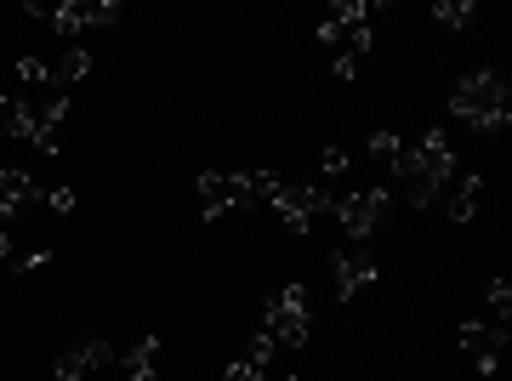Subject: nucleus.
Listing matches in <instances>:
<instances>
[{"mask_svg":"<svg viewBox=\"0 0 512 381\" xmlns=\"http://www.w3.org/2000/svg\"><path fill=\"white\" fill-rule=\"evenodd\" d=\"M382 211H387L382 188H365V194H342V200H330V217L342 222L348 245H370L376 228H382Z\"/></svg>","mask_w":512,"mask_h":381,"instance_id":"6","label":"nucleus"},{"mask_svg":"<svg viewBox=\"0 0 512 381\" xmlns=\"http://www.w3.org/2000/svg\"><path fill=\"white\" fill-rule=\"evenodd\" d=\"M114 18H120V6H114V0H57L52 12H46V23H52L69 46H74V35L103 29V23H114Z\"/></svg>","mask_w":512,"mask_h":381,"instance_id":"7","label":"nucleus"},{"mask_svg":"<svg viewBox=\"0 0 512 381\" xmlns=\"http://www.w3.org/2000/svg\"><path fill=\"white\" fill-rule=\"evenodd\" d=\"M416 160H421V171H427V182L444 188V182L456 177V143H450V131H444V126L421 131V137H416Z\"/></svg>","mask_w":512,"mask_h":381,"instance_id":"10","label":"nucleus"},{"mask_svg":"<svg viewBox=\"0 0 512 381\" xmlns=\"http://www.w3.org/2000/svg\"><path fill=\"white\" fill-rule=\"evenodd\" d=\"M274 336H268V330H256L251 336V353H245V364H256V370H268V364H274Z\"/></svg>","mask_w":512,"mask_h":381,"instance_id":"20","label":"nucleus"},{"mask_svg":"<svg viewBox=\"0 0 512 381\" xmlns=\"http://www.w3.org/2000/svg\"><path fill=\"white\" fill-rule=\"evenodd\" d=\"M46 262H52V251H35V256H23L18 268H23V273H35V268H46Z\"/></svg>","mask_w":512,"mask_h":381,"instance_id":"23","label":"nucleus"},{"mask_svg":"<svg viewBox=\"0 0 512 381\" xmlns=\"http://www.w3.org/2000/svg\"><path fill=\"white\" fill-rule=\"evenodd\" d=\"M268 205H274V217L285 222V234H313V228L330 217V194L319 182H279L274 194H268Z\"/></svg>","mask_w":512,"mask_h":381,"instance_id":"4","label":"nucleus"},{"mask_svg":"<svg viewBox=\"0 0 512 381\" xmlns=\"http://www.w3.org/2000/svg\"><path fill=\"white\" fill-rule=\"evenodd\" d=\"M200 217L205 222H217L222 211H239V205H256V200H268L279 188L274 171H200Z\"/></svg>","mask_w":512,"mask_h":381,"instance_id":"3","label":"nucleus"},{"mask_svg":"<svg viewBox=\"0 0 512 381\" xmlns=\"http://www.w3.org/2000/svg\"><path fill=\"white\" fill-rule=\"evenodd\" d=\"M450 109H456V120L467 131L495 137V131H507V120H512V86L501 80V69H473V74L456 80Z\"/></svg>","mask_w":512,"mask_h":381,"instance_id":"1","label":"nucleus"},{"mask_svg":"<svg viewBox=\"0 0 512 381\" xmlns=\"http://www.w3.org/2000/svg\"><path fill=\"white\" fill-rule=\"evenodd\" d=\"M456 182V194H450V222H473L478 217V200H484V177L478 171H461Z\"/></svg>","mask_w":512,"mask_h":381,"instance_id":"13","label":"nucleus"},{"mask_svg":"<svg viewBox=\"0 0 512 381\" xmlns=\"http://www.w3.org/2000/svg\"><path fill=\"white\" fill-rule=\"evenodd\" d=\"M12 251V228H6V217H0V256Z\"/></svg>","mask_w":512,"mask_h":381,"instance_id":"24","label":"nucleus"},{"mask_svg":"<svg viewBox=\"0 0 512 381\" xmlns=\"http://www.w3.org/2000/svg\"><path fill=\"white\" fill-rule=\"evenodd\" d=\"M18 86L23 91H52L57 80H52V63L46 57H18Z\"/></svg>","mask_w":512,"mask_h":381,"instance_id":"17","label":"nucleus"},{"mask_svg":"<svg viewBox=\"0 0 512 381\" xmlns=\"http://www.w3.org/2000/svg\"><path fill=\"white\" fill-rule=\"evenodd\" d=\"M319 40H325L330 52H336V80H353V74L365 69L370 46H376V35H370V6L365 0H330L325 12H319Z\"/></svg>","mask_w":512,"mask_h":381,"instance_id":"2","label":"nucleus"},{"mask_svg":"<svg viewBox=\"0 0 512 381\" xmlns=\"http://www.w3.org/2000/svg\"><path fill=\"white\" fill-rule=\"evenodd\" d=\"M120 364H126V381H160V336H137V347Z\"/></svg>","mask_w":512,"mask_h":381,"instance_id":"12","label":"nucleus"},{"mask_svg":"<svg viewBox=\"0 0 512 381\" xmlns=\"http://www.w3.org/2000/svg\"><path fill=\"white\" fill-rule=\"evenodd\" d=\"M330 279H336V296L353 302V296L376 279V256H370L365 245H342V251H330Z\"/></svg>","mask_w":512,"mask_h":381,"instance_id":"9","label":"nucleus"},{"mask_svg":"<svg viewBox=\"0 0 512 381\" xmlns=\"http://www.w3.org/2000/svg\"><path fill=\"white\" fill-rule=\"evenodd\" d=\"M268 381H296V376H268Z\"/></svg>","mask_w":512,"mask_h":381,"instance_id":"25","label":"nucleus"},{"mask_svg":"<svg viewBox=\"0 0 512 381\" xmlns=\"http://www.w3.org/2000/svg\"><path fill=\"white\" fill-rule=\"evenodd\" d=\"M262 330L274 336L279 347H302L313 330V308H308V285H285V291L268 296V313H262Z\"/></svg>","mask_w":512,"mask_h":381,"instance_id":"5","label":"nucleus"},{"mask_svg":"<svg viewBox=\"0 0 512 381\" xmlns=\"http://www.w3.org/2000/svg\"><path fill=\"white\" fill-rule=\"evenodd\" d=\"M29 200H40V188L29 171H0V217H12V211H23Z\"/></svg>","mask_w":512,"mask_h":381,"instance_id":"14","label":"nucleus"},{"mask_svg":"<svg viewBox=\"0 0 512 381\" xmlns=\"http://www.w3.org/2000/svg\"><path fill=\"white\" fill-rule=\"evenodd\" d=\"M507 313H512V285L507 279H490V285H484V325L507 330Z\"/></svg>","mask_w":512,"mask_h":381,"instance_id":"16","label":"nucleus"},{"mask_svg":"<svg viewBox=\"0 0 512 381\" xmlns=\"http://www.w3.org/2000/svg\"><path fill=\"white\" fill-rule=\"evenodd\" d=\"M456 347L478 364V376H495L501 370V347H507V330L501 325H484V319H467L456 330Z\"/></svg>","mask_w":512,"mask_h":381,"instance_id":"8","label":"nucleus"},{"mask_svg":"<svg viewBox=\"0 0 512 381\" xmlns=\"http://www.w3.org/2000/svg\"><path fill=\"white\" fill-rule=\"evenodd\" d=\"M40 200L52 205L57 217H69V211H74V188H52V194H40Z\"/></svg>","mask_w":512,"mask_h":381,"instance_id":"22","label":"nucleus"},{"mask_svg":"<svg viewBox=\"0 0 512 381\" xmlns=\"http://www.w3.org/2000/svg\"><path fill=\"white\" fill-rule=\"evenodd\" d=\"M319 171H325V177H342V171H348V148H325V154H319Z\"/></svg>","mask_w":512,"mask_h":381,"instance_id":"21","label":"nucleus"},{"mask_svg":"<svg viewBox=\"0 0 512 381\" xmlns=\"http://www.w3.org/2000/svg\"><path fill=\"white\" fill-rule=\"evenodd\" d=\"M109 364H114V347H109V342H97V336H80V342H74L69 353L52 364V376H57V381H86L92 370H109Z\"/></svg>","mask_w":512,"mask_h":381,"instance_id":"11","label":"nucleus"},{"mask_svg":"<svg viewBox=\"0 0 512 381\" xmlns=\"http://www.w3.org/2000/svg\"><path fill=\"white\" fill-rule=\"evenodd\" d=\"M399 148H404V137H399V131H376V137H370V160L393 165V154H399Z\"/></svg>","mask_w":512,"mask_h":381,"instance_id":"19","label":"nucleus"},{"mask_svg":"<svg viewBox=\"0 0 512 381\" xmlns=\"http://www.w3.org/2000/svg\"><path fill=\"white\" fill-rule=\"evenodd\" d=\"M86 74H92V52H86L80 40H74V46H63V57L52 63V80H57L63 91H69L74 80H86Z\"/></svg>","mask_w":512,"mask_h":381,"instance_id":"15","label":"nucleus"},{"mask_svg":"<svg viewBox=\"0 0 512 381\" xmlns=\"http://www.w3.org/2000/svg\"><path fill=\"white\" fill-rule=\"evenodd\" d=\"M433 18H439L444 29H461V23L473 18V0H439V6H433Z\"/></svg>","mask_w":512,"mask_h":381,"instance_id":"18","label":"nucleus"}]
</instances>
